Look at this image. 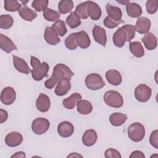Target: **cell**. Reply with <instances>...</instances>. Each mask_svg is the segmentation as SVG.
I'll list each match as a JSON object with an SVG mask.
<instances>
[{
    "label": "cell",
    "mask_w": 158,
    "mask_h": 158,
    "mask_svg": "<svg viewBox=\"0 0 158 158\" xmlns=\"http://www.w3.org/2000/svg\"><path fill=\"white\" fill-rule=\"evenodd\" d=\"M73 75L74 73L69 67L63 64H57L53 69L51 77L45 81L44 86L48 89H52L62 78H67L70 80Z\"/></svg>",
    "instance_id": "6da1fadb"
},
{
    "label": "cell",
    "mask_w": 158,
    "mask_h": 158,
    "mask_svg": "<svg viewBox=\"0 0 158 158\" xmlns=\"http://www.w3.org/2000/svg\"><path fill=\"white\" fill-rule=\"evenodd\" d=\"M30 64L33 69L31 70V76L34 80L40 81L46 77L49 71V65L43 62L41 63L40 60L33 56L30 57Z\"/></svg>",
    "instance_id": "7a4b0ae2"
},
{
    "label": "cell",
    "mask_w": 158,
    "mask_h": 158,
    "mask_svg": "<svg viewBox=\"0 0 158 158\" xmlns=\"http://www.w3.org/2000/svg\"><path fill=\"white\" fill-rule=\"evenodd\" d=\"M128 138L134 142H139L145 136V128L143 125L139 122L131 123L128 128Z\"/></svg>",
    "instance_id": "3957f363"
},
{
    "label": "cell",
    "mask_w": 158,
    "mask_h": 158,
    "mask_svg": "<svg viewBox=\"0 0 158 158\" xmlns=\"http://www.w3.org/2000/svg\"><path fill=\"white\" fill-rule=\"evenodd\" d=\"M103 98L105 103L111 107L119 108L123 104V99L117 91L109 90L106 91Z\"/></svg>",
    "instance_id": "277c9868"
},
{
    "label": "cell",
    "mask_w": 158,
    "mask_h": 158,
    "mask_svg": "<svg viewBox=\"0 0 158 158\" xmlns=\"http://www.w3.org/2000/svg\"><path fill=\"white\" fill-rule=\"evenodd\" d=\"M85 85L89 89L96 91L103 88L106 84L100 75L93 73L86 76Z\"/></svg>",
    "instance_id": "5b68a950"
},
{
    "label": "cell",
    "mask_w": 158,
    "mask_h": 158,
    "mask_svg": "<svg viewBox=\"0 0 158 158\" xmlns=\"http://www.w3.org/2000/svg\"><path fill=\"white\" fill-rule=\"evenodd\" d=\"M50 127L49 121L43 117H38L33 120L31 130L34 133L41 135L45 133Z\"/></svg>",
    "instance_id": "8992f818"
},
{
    "label": "cell",
    "mask_w": 158,
    "mask_h": 158,
    "mask_svg": "<svg viewBox=\"0 0 158 158\" xmlns=\"http://www.w3.org/2000/svg\"><path fill=\"white\" fill-rule=\"evenodd\" d=\"M152 94L151 88L145 84H140L135 89L134 94L137 101L141 102L148 101Z\"/></svg>",
    "instance_id": "52a82bcc"
},
{
    "label": "cell",
    "mask_w": 158,
    "mask_h": 158,
    "mask_svg": "<svg viewBox=\"0 0 158 158\" xmlns=\"http://www.w3.org/2000/svg\"><path fill=\"white\" fill-rule=\"evenodd\" d=\"M92 35L96 43L104 47L106 46L107 43V35L104 28L99 25H94L92 30Z\"/></svg>",
    "instance_id": "ba28073f"
},
{
    "label": "cell",
    "mask_w": 158,
    "mask_h": 158,
    "mask_svg": "<svg viewBox=\"0 0 158 158\" xmlns=\"http://www.w3.org/2000/svg\"><path fill=\"white\" fill-rule=\"evenodd\" d=\"M16 99V92L12 87L4 88L1 93V101L5 105L12 104Z\"/></svg>",
    "instance_id": "9c48e42d"
},
{
    "label": "cell",
    "mask_w": 158,
    "mask_h": 158,
    "mask_svg": "<svg viewBox=\"0 0 158 158\" xmlns=\"http://www.w3.org/2000/svg\"><path fill=\"white\" fill-rule=\"evenodd\" d=\"M74 132V127L69 121H63L57 126V133L59 136L63 138L71 136Z\"/></svg>",
    "instance_id": "30bf717a"
},
{
    "label": "cell",
    "mask_w": 158,
    "mask_h": 158,
    "mask_svg": "<svg viewBox=\"0 0 158 158\" xmlns=\"http://www.w3.org/2000/svg\"><path fill=\"white\" fill-rule=\"evenodd\" d=\"M51 106L49 98L44 93H40L36 101V107L41 112H46Z\"/></svg>",
    "instance_id": "8fae6325"
},
{
    "label": "cell",
    "mask_w": 158,
    "mask_h": 158,
    "mask_svg": "<svg viewBox=\"0 0 158 158\" xmlns=\"http://www.w3.org/2000/svg\"><path fill=\"white\" fill-rule=\"evenodd\" d=\"M87 12L88 17L93 20H99L102 15L101 9L99 5L91 1H87Z\"/></svg>",
    "instance_id": "7c38bea8"
},
{
    "label": "cell",
    "mask_w": 158,
    "mask_h": 158,
    "mask_svg": "<svg viewBox=\"0 0 158 158\" xmlns=\"http://www.w3.org/2000/svg\"><path fill=\"white\" fill-rule=\"evenodd\" d=\"M23 141L22 135L17 131L9 133L5 138V143L9 147H16L19 146Z\"/></svg>",
    "instance_id": "4fadbf2b"
},
{
    "label": "cell",
    "mask_w": 158,
    "mask_h": 158,
    "mask_svg": "<svg viewBox=\"0 0 158 158\" xmlns=\"http://www.w3.org/2000/svg\"><path fill=\"white\" fill-rule=\"evenodd\" d=\"M150 20L145 17H141L138 19L135 26V30L140 34H145L149 32L151 28Z\"/></svg>",
    "instance_id": "5bb4252c"
},
{
    "label": "cell",
    "mask_w": 158,
    "mask_h": 158,
    "mask_svg": "<svg viewBox=\"0 0 158 158\" xmlns=\"http://www.w3.org/2000/svg\"><path fill=\"white\" fill-rule=\"evenodd\" d=\"M71 88V83L70 80L67 78H62L57 84L55 88V94L58 96L65 95Z\"/></svg>",
    "instance_id": "9a60e30c"
},
{
    "label": "cell",
    "mask_w": 158,
    "mask_h": 158,
    "mask_svg": "<svg viewBox=\"0 0 158 158\" xmlns=\"http://www.w3.org/2000/svg\"><path fill=\"white\" fill-rule=\"evenodd\" d=\"M0 48L6 53H10L12 51L17 50V47L8 36L0 34Z\"/></svg>",
    "instance_id": "2e32d148"
},
{
    "label": "cell",
    "mask_w": 158,
    "mask_h": 158,
    "mask_svg": "<svg viewBox=\"0 0 158 158\" xmlns=\"http://www.w3.org/2000/svg\"><path fill=\"white\" fill-rule=\"evenodd\" d=\"M98 139V135L93 129L86 130L82 135L81 140L83 144L86 146H93Z\"/></svg>",
    "instance_id": "e0dca14e"
},
{
    "label": "cell",
    "mask_w": 158,
    "mask_h": 158,
    "mask_svg": "<svg viewBox=\"0 0 158 158\" xmlns=\"http://www.w3.org/2000/svg\"><path fill=\"white\" fill-rule=\"evenodd\" d=\"M58 36L56 31L52 27H46L44 30V38L48 44L51 45H56L58 44L60 41V39Z\"/></svg>",
    "instance_id": "ac0fdd59"
},
{
    "label": "cell",
    "mask_w": 158,
    "mask_h": 158,
    "mask_svg": "<svg viewBox=\"0 0 158 158\" xmlns=\"http://www.w3.org/2000/svg\"><path fill=\"white\" fill-rule=\"evenodd\" d=\"M12 59L14 66L18 72L27 75L29 74L31 69H30L27 63L23 59L15 55H12Z\"/></svg>",
    "instance_id": "d6986e66"
},
{
    "label": "cell",
    "mask_w": 158,
    "mask_h": 158,
    "mask_svg": "<svg viewBox=\"0 0 158 158\" xmlns=\"http://www.w3.org/2000/svg\"><path fill=\"white\" fill-rule=\"evenodd\" d=\"M106 78L109 84L114 86L119 85L122 81V77L120 73L114 69H111L106 72Z\"/></svg>",
    "instance_id": "ffe728a7"
},
{
    "label": "cell",
    "mask_w": 158,
    "mask_h": 158,
    "mask_svg": "<svg viewBox=\"0 0 158 158\" xmlns=\"http://www.w3.org/2000/svg\"><path fill=\"white\" fill-rule=\"evenodd\" d=\"M112 41L115 46L122 48L127 41V34L122 27H119L114 33Z\"/></svg>",
    "instance_id": "44dd1931"
},
{
    "label": "cell",
    "mask_w": 158,
    "mask_h": 158,
    "mask_svg": "<svg viewBox=\"0 0 158 158\" xmlns=\"http://www.w3.org/2000/svg\"><path fill=\"white\" fill-rule=\"evenodd\" d=\"M106 12L108 16L114 21L120 22L122 21V12L120 8L115 6H113L109 3H107L106 6Z\"/></svg>",
    "instance_id": "7402d4cb"
},
{
    "label": "cell",
    "mask_w": 158,
    "mask_h": 158,
    "mask_svg": "<svg viewBox=\"0 0 158 158\" xmlns=\"http://www.w3.org/2000/svg\"><path fill=\"white\" fill-rule=\"evenodd\" d=\"M141 41L143 43L146 48L148 50H154L157 47V38L152 33L148 32L141 38Z\"/></svg>",
    "instance_id": "603a6c76"
},
{
    "label": "cell",
    "mask_w": 158,
    "mask_h": 158,
    "mask_svg": "<svg viewBox=\"0 0 158 158\" xmlns=\"http://www.w3.org/2000/svg\"><path fill=\"white\" fill-rule=\"evenodd\" d=\"M76 39L78 46L82 49H86L90 46L91 40L88 33L85 31L82 30L77 32Z\"/></svg>",
    "instance_id": "cb8c5ba5"
},
{
    "label": "cell",
    "mask_w": 158,
    "mask_h": 158,
    "mask_svg": "<svg viewBox=\"0 0 158 158\" xmlns=\"http://www.w3.org/2000/svg\"><path fill=\"white\" fill-rule=\"evenodd\" d=\"M82 98L80 94L78 93H75L71 94L69 97L64 99L62 101V105L64 107L68 109H73L78 101L81 100Z\"/></svg>",
    "instance_id": "d4e9b609"
},
{
    "label": "cell",
    "mask_w": 158,
    "mask_h": 158,
    "mask_svg": "<svg viewBox=\"0 0 158 158\" xmlns=\"http://www.w3.org/2000/svg\"><path fill=\"white\" fill-rule=\"evenodd\" d=\"M126 12L128 16L133 18L139 17L143 12L141 7L135 2H129L127 4Z\"/></svg>",
    "instance_id": "484cf974"
},
{
    "label": "cell",
    "mask_w": 158,
    "mask_h": 158,
    "mask_svg": "<svg viewBox=\"0 0 158 158\" xmlns=\"http://www.w3.org/2000/svg\"><path fill=\"white\" fill-rule=\"evenodd\" d=\"M19 15L25 20L31 22L37 17V14L33 10L24 5L19 11Z\"/></svg>",
    "instance_id": "4316f807"
},
{
    "label": "cell",
    "mask_w": 158,
    "mask_h": 158,
    "mask_svg": "<svg viewBox=\"0 0 158 158\" xmlns=\"http://www.w3.org/2000/svg\"><path fill=\"white\" fill-rule=\"evenodd\" d=\"M127 120V115L120 112H114L109 117V121L112 125L119 127L122 125Z\"/></svg>",
    "instance_id": "83f0119b"
},
{
    "label": "cell",
    "mask_w": 158,
    "mask_h": 158,
    "mask_svg": "<svg viewBox=\"0 0 158 158\" xmlns=\"http://www.w3.org/2000/svg\"><path fill=\"white\" fill-rule=\"evenodd\" d=\"M77 111L81 115H88L93 110L91 103L87 100H80L77 103Z\"/></svg>",
    "instance_id": "f1b7e54d"
},
{
    "label": "cell",
    "mask_w": 158,
    "mask_h": 158,
    "mask_svg": "<svg viewBox=\"0 0 158 158\" xmlns=\"http://www.w3.org/2000/svg\"><path fill=\"white\" fill-rule=\"evenodd\" d=\"M129 49L132 54L136 57H141L144 54V50L143 45L139 41L130 42Z\"/></svg>",
    "instance_id": "f546056e"
},
{
    "label": "cell",
    "mask_w": 158,
    "mask_h": 158,
    "mask_svg": "<svg viewBox=\"0 0 158 158\" xmlns=\"http://www.w3.org/2000/svg\"><path fill=\"white\" fill-rule=\"evenodd\" d=\"M65 22L70 28L73 29L80 25L81 20L75 12H71L66 18Z\"/></svg>",
    "instance_id": "4dcf8cb0"
},
{
    "label": "cell",
    "mask_w": 158,
    "mask_h": 158,
    "mask_svg": "<svg viewBox=\"0 0 158 158\" xmlns=\"http://www.w3.org/2000/svg\"><path fill=\"white\" fill-rule=\"evenodd\" d=\"M73 8V2L71 0H62L58 4V9L60 13L65 14L72 11Z\"/></svg>",
    "instance_id": "1f68e13d"
},
{
    "label": "cell",
    "mask_w": 158,
    "mask_h": 158,
    "mask_svg": "<svg viewBox=\"0 0 158 158\" xmlns=\"http://www.w3.org/2000/svg\"><path fill=\"white\" fill-rule=\"evenodd\" d=\"M43 15L44 18L49 22H57L60 17V14L59 12L50 8H46L43 11Z\"/></svg>",
    "instance_id": "d6a6232c"
},
{
    "label": "cell",
    "mask_w": 158,
    "mask_h": 158,
    "mask_svg": "<svg viewBox=\"0 0 158 158\" xmlns=\"http://www.w3.org/2000/svg\"><path fill=\"white\" fill-rule=\"evenodd\" d=\"M22 5L17 0H5L4 1V7L9 12L19 11L22 7Z\"/></svg>",
    "instance_id": "836d02e7"
},
{
    "label": "cell",
    "mask_w": 158,
    "mask_h": 158,
    "mask_svg": "<svg viewBox=\"0 0 158 158\" xmlns=\"http://www.w3.org/2000/svg\"><path fill=\"white\" fill-rule=\"evenodd\" d=\"M14 23V19L12 16L8 14H2L0 16V28L2 29H9L12 27Z\"/></svg>",
    "instance_id": "e575fe53"
},
{
    "label": "cell",
    "mask_w": 158,
    "mask_h": 158,
    "mask_svg": "<svg viewBox=\"0 0 158 158\" xmlns=\"http://www.w3.org/2000/svg\"><path fill=\"white\" fill-rule=\"evenodd\" d=\"M51 27L56 31L57 35L60 36H64L67 31L65 22L61 20H59L56 22L52 25Z\"/></svg>",
    "instance_id": "d590c367"
},
{
    "label": "cell",
    "mask_w": 158,
    "mask_h": 158,
    "mask_svg": "<svg viewBox=\"0 0 158 158\" xmlns=\"http://www.w3.org/2000/svg\"><path fill=\"white\" fill-rule=\"evenodd\" d=\"M75 14L82 19H86L88 17L87 12V1L79 4L75 8Z\"/></svg>",
    "instance_id": "8d00e7d4"
},
{
    "label": "cell",
    "mask_w": 158,
    "mask_h": 158,
    "mask_svg": "<svg viewBox=\"0 0 158 158\" xmlns=\"http://www.w3.org/2000/svg\"><path fill=\"white\" fill-rule=\"evenodd\" d=\"M77 33H72L69 35L65 40V45L70 50L76 49L78 47V44L76 39Z\"/></svg>",
    "instance_id": "74e56055"
},
{
    "label": "cell",
    "mask_w": 158,
    "mask_h": 158,
    "mask_svg": "<svg viewBox=\"0 0 158 158\" xmlns=\"http://www.w3.org/2000/svg\"><path fill=\"white\" fill-rule=\"evenodd\" d=\"M49 1L48 0H35L31 3V6L38 12L44 11L48 8Z\"/></svg>",
    "instance_id": "f35d334b"
},
{
    "label": "cell",
    "mask_w": 158,
    "mask_h": 158,
    "mask_svg": "<svg viewBox=\"0 0 158 158\" xmlns=\"http://www.w3.org/2000/svg\"><path fill=\"white\" fill-rule=\"evenodd\" d=\"M122 28L125 30L126 34H127V41H130L131 40H133L135 38V26L132 25H123L122 26Z\"/></svg>",
    "instance_id": "ab89813d"
},
{
    "label": "cell",
    "mask_w": 158,
    "mask_h": 158,
    "mask_svg": "<svg viewBox=\"0 0 158 158\" xmlns=\"http://www.w3.org/2000/svg\"><path fill=\"white\" fill-rule=\"evenodd\" d=\"M158 1L157 0H149L146 2V9L148 14H153L157 10Z\"/></svg>",
    "instance_id": "60d3db41"
},
{
    "label": "cell",
    "mask_w": 158,
    "mask_h": 158,
    "mask_svg": "<svg viewBox=\"0 0 158 158\" xmlns=\"http://www.w3.org/2000/svg\"><path fill=\"white\" fill-rule=\"evenodd\" d=\"M104 157L106 158H121L120 153L114 148H109L105 151Z\"/></svg>",
    "instance_id": "b9f144b4"
},
{
    "label": "cell",
    "mask_w": 158,
    "mask_h": 158,
    "mask_svg": "<svg viewBox=\"0 0 158 158\" xmlns=\"http://www.w3.org/2000/svg\"><path fill=\"white\" fill-rule=\"evenodd\" d=\"M123 22L122 20L120 22H116L111 19L109 16H107L103 22L104 26L108 28H114L117 27L120 23H123Z\"/></svg>",
    "instance_id": "7bdbcfd3"
},
{
    "label": "cell",
    "mask_w": 158,
    "mask_h": 158,
    "mask_svg": "<svg viewBox=\"0 0 158 158\" xmlns=\"http://www.w3.org/2000/svg\"><path fill=\"white\" fill-rule=\"evenodd\" d=\"M149 143L152 146L158 149V130H155L151 132L149 137Z\"/></svg>",
    "instance_id": "ee69618b"
},
{
    "label": "cell",
    "mask_w": 158,
    "mask_h": 158,
    "mask_svg": "<svg viewBox=\"0 0 158 158\" xmlns=\"http://www.w3.org/2000/svg\"><path fill=\"white\" fill-rule=\"evenodd\" d=\"M130 158H145L144 154L140 151H133L129 156Z\"/></svg>",
    "instance_id": "f6af8a7d"
},
{
    "label": "cell",
    "mask_w": 158,
    "mask_h": 158,
    "mask_svg": "<svg viewBox=\"0 0 158 158\" xmlns=\"http://www.w3.org/2000/svg\"><path fill=\"white\" fill-rule=\"evenodd\" d=\"M8 118V113L6 110L1 109H0V123L5 122Z\"/></svg>",
    "instance_id": "bcb514c9"
},
{
    "label": "cell",
    "mask_w": 158,
    "mask_h": 158,
    "mask_svg": "<svg viewBox=\"0 0 158 158\" xmlns=\"http://www.w3.org/2000/svg\"><path fill=\"white\" fill-rule=\"evenodd\" d=\"M26 157L25 153L23 151H19L15 152L14 154H13L12 156H11V158L13 157H17V158H19V157H22V158H25Z\"/></svg>",
    "instance_id": "7dc6e473"
},
{
    "label": "cell",
    "mask_w": 158,
    "mask_h": 158,
    "mask_svg": "<svg viewBox=\"0 0 158 158\" xmlns=\"http://www.w3.org/2000/svg\"><path fill=\"white\" fill-rule=\"evenodd\" d=\"M83 157V156L81 155H80V154L78 153H77V152H72L70 154L68 155L67 157Z\"/></svg>",
    "instance_id": "c3c4849f"
},
{
    "label": "cell",
    "mask_w": 158,
    "mask_h": 158,
    "mask_svg": "<svg viewBox=\"0 0 158 158\" xmlns=\"http://www.w3.org/2000/svg\"><path fill=\"white\" fill-rule=\"evenodd\" d=\"M118 3H120V4H123V5H127V4H128L130 2H129V1H117Z\"/></svg>",
    "instance_id": "681fc988"
}]
</instances>
